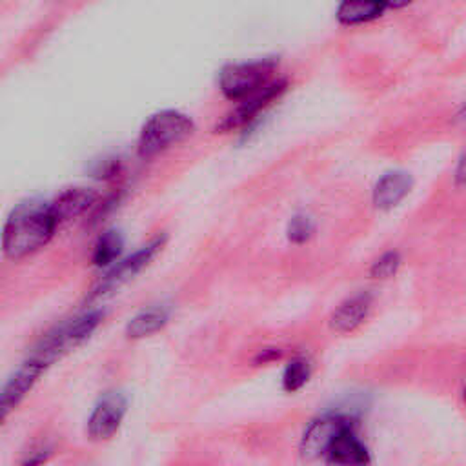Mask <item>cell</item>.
I'll list each match as a JSON object with an SVG mask.
<instances>
[{
  "label": "cell",
  "mask_w": 466,
  "mask_h": 466,
  "mask_svg": "<svg viewBox=\"0 0 466 466\" xmlns=\"http://www.w3.org/2000/svg\"><path fill=\"white\" fill-rule=\"evenodd\" d=\"M288 89V80L279 76L275 82H271L266 89H262L258 95L238 102L237 107L224 118L220 124V129L233 131V129H244L249 127L253 122H257L277 100L282 98V95Z\"/></svg>",
  "instance_id": "5"
},
{
  "label": "cell",
  "mask_w": 466,
  "mask_h": 466,
  "mask_svg": "<svg viewBox=\"0 0 466 466\" xmlns=\"http://www.w3.org/2000/svg\"><path fill=\"white\" fill-rule=\"evenodd\" d=\"M386 11L384 0H337L335 20L342 27H362L382 18Z\"/></svg>",
  "instance_id": "12"
},
{
  "label": "cell",
  "mask_w": 466,
  "mask_h": 466,
  "mask_svg": "<svg viewBox=\"0 0 466 466\" xmlns=\"http://www.w3.org/2000/svg\"><path fill=\"white\" fill-rule=\"evenodd\" d=\"M102 320V313L100 311H89L84 313L62 326H58L56 329L49 331L40 344L35 348L33 355H36L38 359H42L44 362H47L49 366L66 351L73 350L75 346H78L80 342H84L93 331L95 328L100 324Z\"/></svg>",
  "instance_id": "4"
},
{
  "label": "cell",
  "mask_w": 466,
  "mask_h": 466,
  "mask_svg": "<svg viewBox=\"0 0 466 466\" xmlns=\"http://www.w3.org/2000/svg\"><path fill=\"white\" fill-rule=\"evenodd\" d=\"M462 400H464V402H466V386H464V388H462Z\"/></svg>",
  "instance_id": "24"
},
{
  "label": "cell",
  "mask_w": 466,
  "mask_h": 466,
  "mask_svg": "<svg viewBox=\"0 0 466 466\" xmlns=\"http://www.w3.org/2000/svg\"><path fill=\"white\" fill-rule=\"evenodd\" d=\"M280 355H282V351L279 348H264L262 351H258L255 362L257 364H268V362L277 360Z\"/></svg>",
  "instance_id": "21"
},
{
  "label": "cell",
  "mask_w": 466,
  "mask_h": 466,
  "mask_svg": "<svg viewBox=\"0 0 466 466\" xmlns=\"http://www.w3.org/2000/svg\"><path fill=\"white\" fill-rule=\"evenodd\" d=\"M457 120H459L462 126H466V100L461 104V107H459V111H457Z\"/></svg>",
  "instance_id": "23"
},
{
  "label": "cell",
  "mask_w": 466,
  "mask_h": 466,
  "mask_svg": "<svg viewBox=\"0 0 466 466\" xmlns=\"http://www.w3.org/2000/svg\"><path fill=\"white\" fill-rule=\"evenodd\" d=\"M373 304V297L370 293H357L344 302H340L331 317H329V328L340 335L355 331L370 315Z\"/></svg>",
  "instance_id": "13"
},
{
  "label": "cell",
  "mask_w": 466,
  "mask_h": 466,
  "mask_svg": "<svg viewBox=\"0 0 466 466\" xmlns=\"http://www.w3.org/2000/svg\"><path fill=\"white\" fill-rule=\"evenodd\" d=\"M95 202H96L95 191L86 189V187H73V189L60 193L56 197V200L51 202V206H53V211H55L58 222H62V220H69V218L82 215Z\"/></svg>",
  "instance_id": "14"
},
{
  "label": "cell",
  "mask_w": 466,
  "mask_h": 466,
  "mask_svg": "<svg viewBox=\"0 0 466 466\" xmlns=\"http://www.w3.org/2000/svg\"><path fill=\"white\" fill-rule=\"evenodd\" d=\"M122 248H124V240H122V235L118 231H115V229L104 231L98 237V240L95 242L91 262L96 268H106L120 257Z\"/></svg>",
  "instance_id": "16"
},
{
  "label": "cell",
  "mask_w": 466,
  "mask_h": 466,
  "mask_svg": "<svg viewBox=\"0 0 466 466\" xmlns=\"http://www.w3.org/2000/svg\"><path fill=\"white\" fill-rule=\"evenodd\" d=\"M386 5H388V11L393 9V11H402L406 7H410L415 0H384Z\"/></svg>",
  "instance_id": "22"
},
{
  "label": "cell",
  "mask_w": 466,
  "mask_h": 466,
  "mask_svg": "<svg viewBox=\"0 0 466 466\" xmlns=\"http://www.w3.org/2000/svg\"><path fill=\"white\" fill-rule=\"evenodd\" d=\"M169 313L166 308L162 306H153L147 309H142L140 313H137L126 326V335L129 339H144L149 337L153 333H157L158 329H162L167 324Z\"/></svg>",
  "instance_id": "15"
},
{
  "label": "cell",
  "mask_w": 466,
  "mask_h": 466,
  "mask_svg": "<svg viewBox=\"0 0 466 466\" xmlns=\"http://www.w3.org/2000/svg\"><path fill=\"white\" fill-rule=\"evenodd\" d=\"M279 62L275 58H258L251 62L229 64L218 75V87L231 102H244L279 78Z\"/></svg>",
  "instance_id": "2"
},
{
  "label": "cell",
  "mask_w": 466,
  "mask_h": 466,
  "mask_svg": "<svg viewBox=\"0 0 466 466\" xmlns=\"http://www.w3.org/2000/svg\"><path fill=\"white\" fill-rule=\"evenodd\" d=\"M311 377V364L308 359L304 357H297V359H291L284 371H282V388L284 391L288 393H295L299 390H302L308 380Z\"/></svg>",
  "instance_id": "17"
},
{
  "label": "cell",
  "mask_w": 466,
  "mask_h": 466,
  "mask_svg": "<svg viewBox=\"0 0 466 466\" xmlns=\"http://www.w3.org/2000/svg\"><path fill=\"white\" fill-rule=\"evenodd\" d=\"M315 220L308 213H297L288 222V240L293 244H306L315 235Z\"/></svg>",
  "instance_id": "18"
},
{
  "label": "cell",
  "mask_w": 466,
  "mask_h": 466,
  "mask_svg": "<svg viewBox=\"0 0 466 466\" xmlns=\"http://www.w3.org/2000/svg\"><path fill=\"white\" fill-rule=\"evenodd\" d=\"M451 184L455 189L466 191V146L461 149V153L455 158V164L451 169Z\"/></svg>",
  "instance_id": "20"
},
{
  "label": "cell",
  "mask_w": 466,
  "mask_h": 466,
  "mask_svg": "<svg viewBox=\"0 0 466 466\" xmlns=\"http://www.w3.org/2000/svg\"><path fill=\"white\" fill-rule=\"evenodd\" d=\"M127 400L120 391H109L106 393L98 404L93 408L89 419H87V435L93 441H107L111 439L126 415Z\"/></svg>",
  "instance_id": "7"
},
{
  "label": "cell",
  "mask_w": 466,
  "mask_h": 466,
  "mask_svg": "<svg viewBox=\"0 0 466 466\" xmlns=\"http://www.w3.org/2000/svg\"><path fill=\"white\" fill-rule=\"evenodd\" d=\"M413 178L404 169H390L382 173L371 187V204L379 211H391L411 191Z\"/></svg>",
  "instance_id": "10"
},
{
  "label": "cell",
  "mask_w": 466,
  "mask_h": 466,
  "mask_svg": "<svg viewBox=\"0 0 466 466\" xmlns=\"http://www.w3.org/2000/svg\"><path fill=\"white\" fill-rule=\"evenodd\" d=\"M58 224L51 204L31 200L16 206L4 226V253L13 260L33 255L51 240Z\"/></svg>",
  "instance_id": "1"
},
{
  "label": "cell",
  "mask_w": 466,
  "mask_h": 466,
  "mask_svg": "<svg viewBox=\"0 0 466 466\" xmlns=\"http://www.w3.org/2000/svg\"><path fill=\"white\" fill-rule=\"evenodd\" d=\"M346 424H353V420L346 415H324L320 419H315L309 422V426L304 430L300 439V453L308 459L322 457L328 444L335 437V433L344 428Z\"/></svg>",
  "instance_id": "9"
},
{
  "label": "cell",
  "mask_w": 466,
  "mask_h": 466,
  "mask_svg": "<svg viewBox=\"0 0 466 466\" xmlns=\"http://www.w3.org/2000/svg\"><path fill=\"white\" fill-rule=\"evenodd\" d=\"M195 126L184 113L166 109L149 116L138 137V155L142 158H153L173 146L184 142Z\"/></svg>",
  "instance_id": "3"
},
{
  "label": "cell",
  "mask_w": 466,
  "mask_h": 466,
  "mask_svg": "<svg viewBox=\"0 0 466 466\" xmlns=\"http://www.w3.org/2000/svg\"><path fill=\"white\" fill-rule=\"evenodd\" d=\"M400 264H402V257H400L399 251H393V249H391V251H386V253H382L380 257H377V258L371 262V266H370V275H371L373 279H379V280L390 279V277H393V275L399 271Z\"/></svg>",
  "instance_id": "19"
},
{
  "label": "cell",
  "mask_w": 466,
  "mask_h": 466,
  "mask_svg": "<svg viewBox=\"0 0 466 466\" xmlns=\"http://www.w3.org/2000/svg\"><path fill=\"white\" fill-rule=\"evenodd\" d=\"M322 459L329 464H366L371 461L370 450L355 433L353 424H346L335 433Z\"/></svg>",
  "instance_id": "11"
},
{
  "label": "cell",
  "mask_w": 466,
  "mask_h": 466,
  "mask_svg": "<svg viewBox=\"0 0 466 466\" xmlns=\"http://www.w3.org/2000/svg\"><path fill=\"white\" fill-rule=\"evenodd\" d=\"M49 368L47 362L38 359L36 355H29L27 360L22 362V366L9 377L2 390L0 397V419L5 420L11 410H15L20 400L31 391L35 382L40 379V375Z\"/></svg>",
  "instance_id": "8"
},
{
  "label": "cell",
  "mask_w": 466,
  "mask_h": 466,
  "mask_svg": "<svg viewBox=\"0 0 466 466\" xmlns=\"http://www.w3.org/2000/svg\"><path fill=\"white\" fill-rule=\"evenodd\" d=\"M164 242H166V237H157L151 242H147L146 246H142L138 251H135L131 257L124 258L98 284V288L91 295V300L106 297V295L116 291L118 288H122L124 284H127L131 279H135L157 257V253L162 249Z\"/></svg>",
  "instance_id": "6"
}]
</instances>
